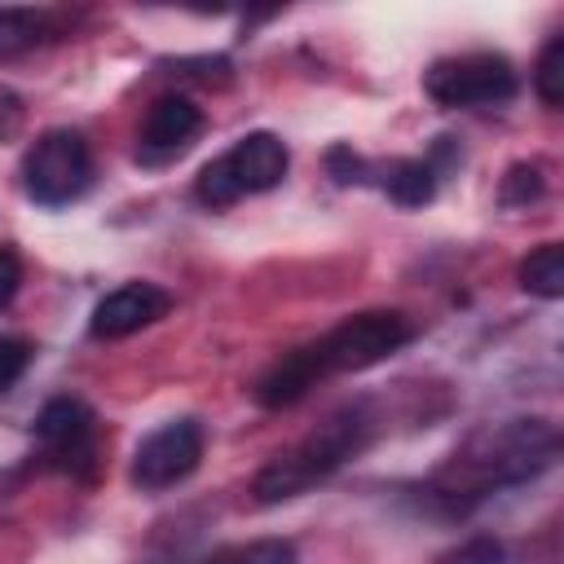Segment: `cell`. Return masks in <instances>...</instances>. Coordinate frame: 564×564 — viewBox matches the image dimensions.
<instances>
[{"mask_svg":"<svg viewBox=\"0 0 564 564\" xmlns=\"http://www.w3.org/2000/svg\"><path fill=\"white\" fill-rule=\"evenodd\" d=\"M560 454V432L551 419H507L494 423L485 432H476L463 454H454V463L436 476L432 498H445L449 507H467L480 502L485 494L502 489V485H520L529 476H538L542 467H551Z\"/></svg>","mask_w":564,"mask_h":564,"instance_id":"obj_1","label":"cell"},{"mask_svg":"<svg viewBox=\"0 0 564 564\" xmlns=\"http://www.w3.org/2000/svg\"><path fill=\"white\" fill-rule=\"evenodd\" d=\"M370 432H375V419H370V410H366L361 401L335 410L317 432H308L295 449L278 454V458L256 476V485H251L256 502H260V507H273V502L300 498L304 489L322 485V480L335 476L352 454L366 449Z\"/></svg>","mask_w":564,"mask_h":564,"instance_id":"obj_2","label":"cell"},{"mask_svg":"<svg viewBox=\"0 0 564 564\" xmlns=\"http://www.w3.org/2000/svg\"><path fill=\"white\" fill-rule=\"evenodd\" d=\"M414 339V322L397 308H366L344 317L335 330H326L313 348V361L326 375H348V370H370L379 361H388L397 348H405Z\"/></svg>","mask_w":564,"mask_h":564,"instance_id":"obj_3","label":"cell"},{"mask_svg":"<svg viewBox=\"0 0 564 564\" xmlns=\"http://www.w3.org/2000/svg\"><path fill=\"white\" fill-rule=\"evenodd\" d=\"M93 185V150L75 128H48L22 159V189L40 207H66Z\"/></svg>","mask_w":564,"mask_h":564,"instance_id":"obj_4","label":"cell"},{"mask_svg":"<svg viewBox=\"0 0 564 564\" xmlns=\"http://www.w3.org/2000/svg\"><path fill=\"white\" fill-rule=\"evenodd\" d=\"M423 88L445 110H471V106H502L516 97L520 79L516 66L502 53H458L427 66Z\"/></svg>","mask_w":564,"mask_h":564,"instance_id":"obj_5","label":"cell"},{"mask_svg":"<svg viewBox=\"0 0 564 564\" xmlns=\"http://www.w3.org/2000/svg\"><path fill=\"white\" fill-rule=\"evenodd\" d=\"M203 463V423L198 419H167L159 423L132 454V485L145 494H163L189 480Z\"/></svg>","mask_w":564,"mask_h":564,"instance_id":"obj_6","label":"cell"},{"mask_svg":"<svg viewBox=\"0 0 564 564\" xmlns=\"http://www.w3.org/2000/svg\"><path fill=\"white\" fill-rule=\"evenodd\" d=\"M172 308V295L154 282H123L115 291H106L93 308V339H123V335H137L141 326L159 322L163 313Z\"/></svg>","mask_w":564,"mask_h":564,"instance_id":"obj_7","label":"cell"},{"mask_svg":"<svg viewBox=\"0 0 564 564\" xmlns=\"http://www.w3.org/2000/svg\"><path fill=\"white\" fill-rule=\"evenodd\" d=\"M203 132V110L189 97H159L141 123L137 137V159L141 163H167L185 154Z\"/></svg>","mask_w":564,"mask_h":564,"instance_id":"obj_8","label":"cell"},{"mask_svg":"<svg viewBox=\"0 0 564 564\" xmlns=\"http://www.w3.org/2000/svg\"><path fill=\"white\" fill-rule=\"evenodd\" d=\"M93 423L97 419L79 397H53L35 414V436L48 449V458H57L62 467H75L93 458Z\"/></svg>","mask_w":564,"mask_h":564,"instance_id":"obj_9","label":"cell"},{"mask_svg":"<svg viewBox=\"0 0 564 564\" xmlns=\"http://www.w3.org/2000/svg\"><path fill=\"white\" fill-rule=\"evenodd\" d=\"M238 194H264L273 185H282L286 167H291V154L282 145V137L273 132H247L242 141H234V150L220 154Z\"/></svg>","mask_w":564,"mask_h":564,"instance_id":"obj_10","label":"cell"},{"mask_svg":"<svg viewBox=\"0 0 564 564\" xmlns=\"http://www.w3.org/2000/svg\"><path fill=\"white\" fill-rule=\"evenodd\" d=\"M317 383H322V370H317V361H313V348L304 344V348H295V352H282V357L260 375L256 401H260L264 410H286V405H295L300 397H308V388H317Z\"/></svg>","mask_w":564,"mask_h":564,"instance_id":"obj_11","label":"cell"},{"mask_svg":"<svg viewBox=\"0 0 564 564\" xmlns=\"http://www.w3.org/2000/svg\"><path fill=\"white\" fill-rule=\"evenodd\" d=\"M383 189L397 207H423L436 198V172L427 159H397L383 176Z\"/></svg>","mask_w":564,"mask_h":564,"instance_id":"obj_12","label":"cell"},{"mask_svg":"<svg viewBox=\"0 0 564 564\" xmlns=\"http://www.w3.org/2000/svg\"><path fill=\"white\" fill-rule=\"evenodd\" d=\"M520 286L538 300H560L564 295V247L560 242H542L538 251H529L520 260Z\"/></svg>","mask_w":564,"mask_h":564,"instance_id":"obj_13","label":"cell"},{"mask_svg":"<svg viewBox=\"0 0 564 564\" xmlns=\"http://www.w3.org/2000/svg\"><path fill=\"white\" fill-rule=\"evenodd\" d=\"M44 35H48V13H40V9H13V4L0 9V62L35 48Z\"/></svg>","mask_w":564,"mask_h":564,"instance_id":"obj_14","label":"cell"},{"mask_svg":"<svg viewBox=\"0 0 564 564\" xmlns=\"http://www.w3.org/2000/svg\"><path fill=\"white\" fill-rule=\"evenodd\" d=\"M207 564H300V555L286 538H256V542H238V546L216 551Z\"/></svg>","mask_w":564,"mask_h":564,"instance_id":"obj_15","label":"cell"},{"mask_svg":"<svg viewBox=\"0 0 564 564\" xmlns=\"http://www.w3.org/2000/svg\"><path fill=\"white\" fill-rule=\"evenodd\" d=\"M533 88L546 106H560L564 101V35H551L542 57H538V70H533Z\"/></svg>","mask_w":564,"mask_h":564,"instance_id":"obj_16","label":"cell"},{"mask_svg":"<svg viewBox=\"0 0 564 564\" xmlns=\"http://www.w3.org/2000/svg\"><path fill=\"white\" fill-rule=\"evenodd\" d=\"M542 189H546L542 163H511V167H507V176H502L498 198H502L507 207H524V203L542 198Z\"/></svg>","mask_w":564,"mask_h":564,"instance_id":"obj_17","label":"cell"},{"mask_svg":"<svg viewBox=\"0 0 564 564\" xmlns=\"http://www.w3.org/2000/svg\"><path fill=\"white\" fill-rule=\"evenodd\" d=\"M194 198H198L203 207H229V203L242 198L238 185H234V176H229V167H225V159H212V163L198 172V181H194Z\"/></svg>","mask_w":564,"mask_h":564,"instance_id":"obj_18","label":"cell"},{"mask_svg":"<svg viewBox=\"0 0 564 564\" xmlns=\"http://www.w3.org/2000/svg\"><path fill=\"white\" fill-rule=\"evenodd\" d=\"M31 366V344L18 335H0V392H9Z\"/></svg>","mask_w":564,"mask_h":564,"instance_id":"obj_19","label":"cell"},{"mask_svg":"<svg viewBox=\"0 0 564 564\" xmlns=\"http://www.w3.org/2000/svg\"><path fill=\"white\" fill-rule=\"evenodd\" d=\"M502 560H507V551L498 538H471L458 551H449L441 564H502Z\"/></svg>","mask_w":564,"mask_h":564,"instance_id":"obj_20","label":"cell"},{"mask_svg":"<svg viewBox=\"0 0 564 564\" xmlns=\"http://www.w3.org/2000/svg\"><path fill=\"white\" fill-rule=\"evenodd\" d=\"M326 167H330V176L339 185H361L366 181V159L352 154V145H330L326 150Z\"/></svg>","mask_w":564,"mask_h":564,"instance_id":"obj_21","label":"cell"},{"mask_svg":"<svg viewBox=\"0 0 564 564\" xmlns=\"http://www.w3.org/2000/svg\"><path fill=\"white\" fill-rule=\"evenodd\" d=\"M18 282H22V260L9 247H0V308L18 295Z\"/></svg>","mask_w":564,"mask_h":564,"instance_id":"obj_22","label":"cell"}]
</instances>
